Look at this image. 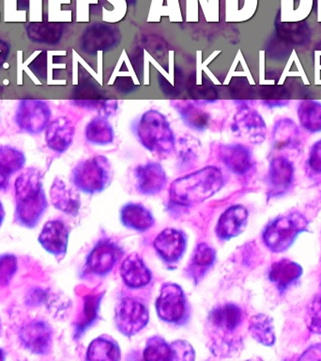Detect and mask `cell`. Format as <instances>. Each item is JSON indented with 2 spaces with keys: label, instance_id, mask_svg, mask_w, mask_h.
Returning <instances> with one entry per match:
<instances>
[{
  "label": "cell",
  "instance_id": "6da1fadb",
  "mask_svg": "<svg viewBox=\"0 0 321 361\" xmlns=\"http://www.w3.org/2000/svg\"><path fill=\"white\" fill-rule=\"evenodd\" d=\"M15 219L20 225L35 227L47 208L42 186V175L37 169H28L15 180Z\"/></svg>",
  "mask_w": 321,
  "mask_h": 361
},
{
  "label": "cell",
  "instance_id": "7a4b0ae2",
  "mask_svg": "<svg viewBox=\"0 0 321 361\" xmlns=\"http://www.w3.org/2000/svg\"><path fill=\"white\" fill-rule=\"evenodd\" d=\"M221 169L208 166L179 178L170 186V200L175 204L190 206L204 202L224 185Z\"/></svg>",
  "mask_w": 321,
  "mask_h": 361
},
{
  "label": "cell",
  "instance_id": "3957f363",
  "mask_svg": "<svg viewBox=\"0 0 321 361\" xmlns=\"http://www.w3.org/2000/svg\"><path fill=\"white\" fill-rule=\"evenodd\" d=\"M132 131L141 145L153 154L168 155L176 149V137L170 123L158 110L144 112L132 123Z\"/></svg>",
  "mask_w": 321,
  "mask_h": 361
},
{
  "label": "cell",
  "instance_id": "277c9868",
  "mask_svg": "<svg viewBox=\"0 0 321 361\" xmlns=\"http://www.w3.org/2000/svg\"><path fill=\"white\" fill-rule=\"evenodd\" d=\"M112 177L111 164L103 155L81 161L72 172V182L75 188L90 195L106 190L111 183Z\"/></svg>",
  "mask_w": 321,
  "mask_h": 361
},
{
  "label": "cell",
  "instance_id": "5b68a950",
  "mask_svg": "<svg viewBox=\"0 0 321 361\" xmlns=\"http://www.w3.org/2000/svg\"><path fill=\"white\" fill-rule=\"evenodd\" d=\"M308 222L298 212H289L276 217L263 231V241L273 252L289 250L296 238L306 230Z\"/></svg>",
  "mask_w": 321,
  "mask_h": 361
},
{
  "label": "cell",
  "instance_id": "8992f818",
  "mask_svg": "<svg viewBox=\"0 0 321 361\" xmlns=\"http://www.w3.org/2000/svg\"><path fill=\"white\" fill-rule=\"evenodd\" d=\"M158 316L163 322L183 324L189 319V305L184 292L179 285L163 284L156 301Z\"/></svg>",
  "mask_w": 321,
  "mask_h": 361
},
{
  "label": "cell",
  "instance_id": "52a82bcc",
  "mask_svg": "<svg viewBox=\"0 0 321 361\" xmlns=\"http://www.w3.org/2000/svg\"><path fill=\"white\" fill-rule=\"evenodd\" d=\"M51 116L52 111L46 102L38 99H24L19 102L14 121L21 131L39 135L46 129Z\"/></svg>",
  "mask_w": 321,
  "mask_h": 361
},
{
  "label": "cell",
  "instance_id": "ba28073f",
  "mask_svg": "<svg viewBox=\"0 0 321 361\" xmlns=\"http://www.w3.org/2000/svg\"><path fill=\"white\" fill-rule=\"evenodd\" d=\"M115 324L121 334L132 337L148 324V307L140 299L124 298L115 307Z\"/></svg>",
  "mask_w": 321,
  "mask_h": 361
},
{
  "label": "cell",
  "instance_id": "9c48e42d",
  "mask_svg": "<svg viewBox=\"0 0 321 361\" xmlns=\"http://www.w3.org/2000/svg\"><path fill=\"white\" fill-rule=\"evenodd\" d=\"M231 130L237 137L252 144H261L266 138L267 126L256 110L242 107L234 116Z\"/></svg>",
  "mask_w": 321,
  "mask_h": 361
},
{
  "label": "cell",
  "instance_id": "30bf717a",
  "mask_svg": "<svg viewBox=\"0 0 321 361\" xmlns=\"http://www.w3.org/2000/svg\"><path fill=\"white\" fill-rule=\"evenodd\" d=\"M120 42L118 28L104 24L90 25L81 37V49L87 54H96L99 51H109Z\"/></svg>",
  "mask_w": 321,
  "mask_h": 361
},
{
  "label": "cell",
  "instance_id": "8fae6325",
  "mask_svg": "<svg viewBox=\"0 0 321 361\" xmlns=\"http://www.w3.org/2000/svg\"><path fill=\"white\" fill-rule=\"evenodd\" d=\"M123 251L111 240H101L89 253L87 269L97 276H106L111 272L122 256Z\"/></svg>",
  "mask_w": 321,
  "mask_h": 361
},
{
  "label": "cell",
  "instance_id": "7c38bea8",
  "mask_svg": "<svg viewBox=\"0 0 321 361\" xmlns=\"http://www.w3.org/2000/svg\"><path fill=\"white\" fill-rule=\"evenodd\" d=\"M134 176L137 191L146 196L160 193L168 182L165 169L157 162L137 166L134 169Z\"/></svg>",
  "mask_w": 321,
  "mask_h": 361
},
{
  "label": "cell",
  "instance_id": "4fadbf2b",
  "mask_svg": "<svg viewBox=\"0 0 321 361\" xmlns=\"http://www.w3.org/2000/svg\"><path fill=\"white\" fill-rule=\"evenodd\" d=\"M155 250L165 264H177L186 250V237L182 231L165 228L155 239Z\"/></svg>",
  "mask_w": 321,
  "mask_h": 361
},
{
  "label": "cell",
  "instance_id": "5bb4252c",
  "mask_svg": "<svg viewBox=\"0 0 321 361\" xmlns=\"http://www.w3.org/2000/svg\"><path fill=\"white\" fill-rule=\"evenodd\" d=\"M20 340L33 354L46 355L52 345V329L44 322H33L23 327Z\"/></svg>",
  "mask_w": 321,
  "mask_h": 361
},
{
  "label": "cell",
  "instance_id": "9a60e30c",
  "mask_svg": "<svg viewBox=\"0 0 321 361\" xmlns=\"http://www.w3.org/2000/svg\"><path fill=\"white\" fill-rule=\"evenodd\" d=\"M69 238V228L61 220H51L44 225L39 236V244L56 258H64Z\"/></svg>",
  "mask_w": 321,
  "mask_h": 361
},
{
  "label": "cell",
  "instance_id": "2e32d148",
  "mask_svg": "<svg viewBox=\"0 0 321 361\" xmlns=\"http://www.w3.org/2000/svg\"><path fill=\"white\" fill-rule=\"evenodd\" d=\"M294 180V166L284 157L273 158L270 163L268 185L272 197L281 196L289 190Z\"/></svg>",
  "mask_w": 321,
  "mask_h": 361
},
{
  "label": "cell",
  "instance_id": "e0dca14e",
  "mask_svg": "<svg viewBox=\"0 0 321 361\" xmlns=\"http://www.w3.org/2000/svg\"><path fill=\"white\" fill-rule=\"evenodd\" d=\"M218 152L220 160L230 171L237 175L247 174L255 164L252 152L242 144H222L220 145Z\"/></svg>",
  "mask_w": 321,
  "mask_h": 361
},
{
  "label": "cell",
  "instance_id": "ac0fdd59",
  "mask_svg": "<svg viewBox=\"0 0 321 361\" xmlns=\"http://www.w3.org/2000/svg\"><path fill=\"white\" fill-rule=\"evenodd\" d=\"M45 131L48 148L58 154H63L72 145L75 128L73 121L66 117H58L50 121Z\"/></svg>",
  "mask_w": 321,
  "mask_h": 361
},
{
  "label": "cell",
  "instance_id": "d6986e66",
  "mask_svg": "<svg viewBox=\"0 0 321 361\" xmlns=\"http://www.w3.org/2000/svg\"><path fill=\"white\" fill-rule=\"evenodd\" d=\"M120 275L124 283L132 289H140L151 281V272L137 254H131L123 259Z\"/></svg>",
  "mask_w": 321,
  "mask_h": 361
},
{
  "label": "cell",
  "instance_id": "ffe728a7",
  "mask_svg": "<svg viewBox=\"0 0 321 361\" xmlns=\"http://www.w3.org/2000/svg\"><path fill=\"white\" fill-rule=\"evenodd\" d=\"M248 212L241 205L228 208L220 217L216 234L221 240H229L238 236L247 225Z\"/></svg>",
  "mask_w": 321,
  "mask_h": 361
},
{
  "label": "cell",
  "instance_id": "44dd1931",
  "mask_svg": "<svg viewBox=\"0 0 321 361\" xmlns=\"http://www.w3.org/2000/svg\"><path fill=\"white\" fill-rule=\"evenodd\" d=\"M244 313L241 307L234 304H225L211 310L208 324L215 331L232 333L241 326Z\"/></svg>",
  "mask_w": 321,
  "mask_h": 361
},
{
  "label": "cell",
  "instance_id": "7402d4cb",
  "mask_svg": "<svg viewBox=\"0 0 321 361\" xmlns=\"http://www.w3.org/2000/svg\"><path fill=\"white\" fill-rule=\"evenodd\" d=\"M173 104L182 123L189 128L202 132L210 127L213 117L199 104L190 101H176Z\"/></svg>",
  "mask_w": 321,
  "mask_h": 361
},
{
  "label": "cell",
  "instance_id": "603a6c76",
  "mask_svg": "<svg viewBox=\"0 0 321 361\" xmlns=\"http://www.w3.org/2000/svg\"><path fill=\"white\" fill-rule=\"evenodd\" d=\"M51 202L59 211L75 216L80 209V197L61 179L54 180L50 189Z\"/></svg>",
  "mask_w": 321,
  "mask_h": 361
},
{
  "label": "cell",
  "instance_id": "cb8c5ba5",
  "mask_svg": "<svg viewBox=\"0 0 321 361\" xmlns=\"http://www.w3.org/2000/svg\"><path fill=\"white\" fill-rule=\"evenodd\" d=\"M303 274V268L297 262L283 259L272 265L269 271L270 281L280 292L292 286Z\"/></svg>",
  "mask_w": 321,
  "mask_h": 361
},
{
  "label": "cell",
  "instance_id": "d4e9b609",
  "mask_svg": "<svg viewBox=\"0 0 321 361\" xmlns=\"http://www.w3.org/2000/svg\"><path fill=\"white\" fill-rule=\"evenodd\" d=\"M275 28L277 38L296 47H303L311 39V30L306 21L281 22L277 20Z\"/></svg>",
  "mask_w": 321,
  "mask_h": 361
},
{
  "label": "cell",
  "instance_id": "484cf974",
  "mask_svg": "<svg viewBox=\"0 0 321 361\" xmlns=\"http://www.w3.org/2000/svg\"><path fill=\"white\" fill-rule=\"evenodd\" d=\"M300 141V130L289 118L276 121L272 129V145L276 149L295 148Z\"/></svg>",
  "mask_w": 321,
  "mask_h": 361
},
{
  "label": "cell",
  "instance_id": "4316f807",
  "mask_svg": "<svg viewBox=\"0 0 321 361\" xmlns=\"http://www.w3.org/2000/svg\"><path fill=\"white\" fill-rule=\"evenodd\" d=\"M120 219L125 227L137 231H146L154 225V217L143 205L129 203L121 210Z\"/></svg>",
  "mask_w": 321,
  "mask_h": 361
},
{
  "label": "cell",
  "instance_id": "83f0119b",
  "mask_svg": "<svg viewBox=\"0 0 321 361\" xmlns=\"http://www.w3.org/2000/svg\"><path fill=\"white\" fill-rule=\"evenodd\" d=\"M297 117L301 128L309 134L321 133V102L313 99L298 102Z\"/></svg>",
  "mask_w": 321,
  "mask_h": 361
},
{
  "label": "cell",
  "instance_id": "f1b7e54d",
  "mask_svg": "<svg viewBox=\"0 0 321 361\" xmlns=\"http://www.w3.org/2000/svg\"><path fill=\"white\" fill-rule=\"evenodd\" d=\"M84 137L93 145L106 146L113 143L115 131L106 117L99 115L92 118L84 128Z\"/></svg>",
  "mask_w": 321,
  "mask_h": 361
},
{
  "label": "cell",
  "instance_id": "f546056e",
  "mask_svg": "<svg viewBox=\"0 0 321 361\" xmlns=\"http://www.w3.org/2000/svg\"><path fill=\"white\" fill-rule=\"evenodd\" d=\"M87 360L115 361L120 360V349L117 341L109 336H101L90 343L87 353Z\"/></svg>",
  "mask_w": 321,
  "mask_h": 361
},
{
  "label": "cell",
  "instance_id": "4dcf8cb0",
  "mask_svg": "<svg viewBox=\"0 0 321 361\" xmlns=\"http://www.w3.org/2000/svg\"><path fill=\"white\" fill-rule=\"evenodd\" d=\"M215 250L207 244H200L194 250L190 262V274L194 279L199 281L215 262Z\"/></svg>",
  "mask_w": 321,
  "mask_h": 361
},
{
  "label": "cell",
  "instance_id": "1f68e13d",
  "mask_svg": "<svg viewBox=\"0 0 321 361\" xmlns=\"http://www.w3.org/2000/svg\"><path fill=\"white\" fill-rule=\"evenodd\" d=\"M27 35L33 42L41 44H56L61 41L63 34V25L47 24V23H33L28 25Z\"/></svg>",
  "mask_w": 321,
  "mask_h": 361
},
{
  "label": "cell",
  "instance_id": "d6a6232c",
  "mask_svg": "<svg viewBox=\"0 0 321 361\" xmlns=\"http://www.w3.org/2000/svg\"><path fill=\"white\" fill-rule=\"evenodd\" d=\"M249 330L252 337L265 346H272L275 343V326L272 319L265 314L253 316Z\"/></svg>",
  "mask_w": 321,
  "mask_h": 361
},
{
  "label": "cell",
  "instance_id": "836d02e7",
  "mask_svg": "<svg viewBox=\"0 0 321 361\" xmlns=\"http://www.w3.org/2000/svg\"><path fill=\"white\" fill-rule=\"evenodd\" d=\"M25 157L20 149L11 146L0 147V174L8 179L24 168Z\"/></svg>",
  "mask_w": 321,
  "mask_h": 361
},
{
  "label": "cell",
  "instance_id": "e575fe53",
  "mask_svg": "<svg viewBox=\"0 0 321 361\" xmlns=\"http://www.w3.org/2000/svg\"><path fill=\"white\" fill-rule=\"evenodd\" d=\"M144 358L146 360H173L171 344L155 336L146 341Z\"/></svg>",
  "mask_w": 321,
  "mask_h": 361
},
{
  "label": "cell",
  "instance_id": "d590c367",
  "mask_svg": "<svg viewBox=\"0 0 321 361\" xmlns=\"http://www.w3.org/2000/svg\"><path fill=\"white\" fill-rule=\"evenodd\" d=\"M179 162L182 169L190 168L197 160L200 151V142L193 137H184L179 141Z\"/></svg>",
  "mask_w": 321,
  "mask_h": 361
},
{
  "label": "cell",
  "instance_id": "8d00e7d4",
  "mask_svg": "<svg viewBox=\"0 0 321 361\" xmlns=\"http://www.w3.org/2000/svg\"><path fill=\"white\" fill-rule=\"evenodd\" d=\"M306 323L310 331L321 335V293L309 302L306 307Z\"/></svg>",
  "mask_w": 321,
  "mask_h": 361
},
{
  "label": "cell",
  "instance_id": "74e56055",
  "mask_svg": "<svg viewBox=\"0 0 321 361\" xmlns=\"http://www.w3.org/2000/svg\"><path fill=\"white\" fill-rule=\"evenodd\" d=\"M100 302V295L87 296L86 303H84V320L80 326H79L78 332H82L83 330L87 329V326L92 324L95 319L97 318Z\"/></svg>",
  "mask_w": 321,
  "mask_h": 361
},
{
  "label": "cell",
  "instance_id": "f35d334b",
  "mask_svg": "<svg viewBox=\"0 0 321 361\" xmlns=\"http://www.w3.org/2000/svg\"><path fill=\"white\" fill-rule=\"evenodd\" d=\"M17 270V259L13 255L0 256V286H6Z\"/></svg>",
  "mask_w": 321,
  "mask_h": 361
},
{
  "label": "cell",
  "instance_id": "ab89813d",
  "mask_svg": "<svg viewBox=\"0 0 321 361\" xmlns=\"http://www.w3.org/2000/svg\"><path fill=\"white\" fill-rule=\"evenodd\" d=\"M173 360H194V351L191 344L184 341H176L171 343Z\"/></svg>",
  "mask_w": 321,
  "mask_h": 361
},
{
  "label": "cell",
  "instance_id": "60d3db41",
  "mask_svg": "<svg viewBox=\"0 0 321 361\" xmlns=\"http://www.w3.org/2000/svg\"><path fill=\"white\" fill-rule=\"evenodd\" d=\"M307 163L313 172L321 174V140L313 144Z\"/></svg>",
  "mask_w": 321,
  "mask_h": 361
},
{
  "label": "cell",
  "instance_id": "b9f144b4",
  "mask_svg": "<svg viewBox=\"0 0 321 361\" xmlns=\"http://www.w3.org/2000/svg\"><path fill=\"white\" fill-rule=\"evenodd\" d=\"M313 67L315 84L321 85V39L313 50Z\"/></svg>",
  "mask_w": 321,
  "mask_h": 361
},
{
  "label": "cell",
  "instance_id": "7bdbcfd3",
  "mask_svg": "<svg viewBox=\"0 0 321 361\" xmlns=\"http://www.w3.org/2000/svg\"><path fill=\"white\" fill-rule=\"evenodd\" d=\"M8 47L6 42L0 41V63H2L8 56Z\"/></svg>",
  "mask_w": 321,
  "mask_h": 361
},
{
  "label": "cell",
  "instance_id": "ee69618b",
  "mask_svg": "<svg viewBox=\"0 0 321 361\" xmlns=\"http://www.w3.org/2000/svg\"><path fill=\"white\" fill-rule=\"evenodd\" d=\"M8 180L0 174V188H6L8 186Z\"/></svg>",
  "mask_w": 321,
  "mask_h": 361
},
{
  "label": "cell",
  "instance_id": "f6af8a7d",
  "mask_svg": "<svg viewBox=\"0 0 321 361\" xmlns=\"http://www.w3.org/2000/svg\"><path fill=\"white\" fill-rule=\"evenodd\" d=\"M4 216H5L4 208H3L1 202H0V226H1L3 220H4Z\"/></svg>",
  "mask_w": 321,
  "mask_h": 361
},
{
  "label": "cell",
  "instance_id": "bcb514c9",
  "mask_svg": "<svg viewBox=\"0 0 321 361\" xmlns=\"http://www.w3.org/2000/svg\"><path fill=\"white\" fill-rule=\"evenodd\" d=\"M5 360L4 352H3L2 349H0V360Z\"/></svg>",
  "mask_w": 321,
  "mask_h": 361
}]
</instances>
